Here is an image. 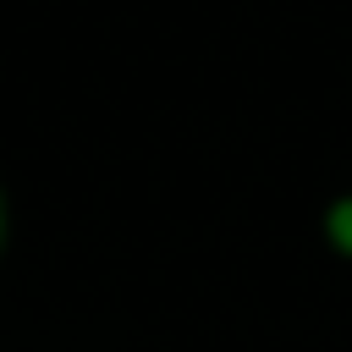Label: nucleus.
I'll return each instance as SVG.
<instances>
[{"label": "nucleus", "mask_w": 352, "mask_h": 352, "mask_svg": "<svg viewBox=\"0 0 352 352\" xmlns=\"http://www.w3.org/2000/svg\"><path fill=\"white\" fill-rule=\"evenodd\" d=\"M319 236H324V248H330L336 258L352 264V187L336 192V198L324 204V214H319Z\"/></svg>", "instance_id": "1"}]
</instances>
